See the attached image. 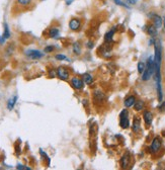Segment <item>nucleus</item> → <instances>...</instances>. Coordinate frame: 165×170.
Instances as JSON below:
<instances>
[{
	"label": "nucleus",
	"instance_id": "nucleus-1",
	"mask_svg": "<svg viewBox=\"0 0 165 170\" xmlns=\"http://www.w3.org/2000/svg\"><path fill=\"white\" fill-rule=\"evenodd\" d=\"M155 74V62H154V57H149L147 60L146 67L145 70L142 74V80L143 81H148L151 79V77Z\"/></svg>",
	"mask_w": 165,
	"mask_h": 170
},
{
	"label": "nucleus",
	"instance_id": "nucleus-2",
	"mask_svg": "<svg viewBox=\"0 0 165 170\" xmlns=\"http://www.w3.org/2000/svg\"><path fill=\"white\" fill-rule=\"evenodd\" d=\"M120 126L122 129H128L130 127V121H129V111L128 110H123L120 113Z\"/></svg>",
	"mask_w": 165,
	"mask_h": 170
},
{
	"label": "nucleus",
	"instance_id": "nucleus-3",
	"mask_svg": "<svg viewBox=\"0 0 165 170\" xmlns=\"http://www.w3.org/2000/svg\"><path fill=\"white\" fill-rule=\"evenodd\" d=\"M161 146H162V142H161V139L159 137H156L153 139L152 141V144L150 146V151L151 153H157L160 151L161 149Z\"/></svg>",
	"mask_w": 165,
	"mask_h": 170
},
{
	"label": "nucleus",
	"instance_id": "nucleus-4",
	"mask_svg": "<svg viewBox=\"0 0 165 170\" xmlns=\"http://www.w3.org/2000/svg\"><path fill=\"white\" fill-rule=\"evenodd\" d=\"M26 55L30 58V59L38 60V59L43 58L45 54L40 51H38V50H27V51H26Z\"/></svg>",
	"mask_w": 165,
	"mask_h": 170
},
{
	"label": "nucleus",
	"instance_id": "nucleus-5",
	"mask_svg": "<svg viewBox=\"0 0 165 170\" xmlns=\"http://www.w3.org/2000/svg\"><path fill=\"white\" fill-rule=\"evenodd\" d=\"M84 81H83V79H81L79 77H73L71 79V85L72 87L74 89H76V90H81L83 87H84Z\"/></svg>",
	"mask_w": 165,
	"mask_h": 170
},
{
	"label": "nucleus",
	"instance_id": "nucleus-6",
	"mask_svg": "<svg viewBox=\"0 0 165 170\" xmlns=\"http://www.w3.org/2000/svg\"><path fill=\"white\" fill-rule=\"evenodd\" d=\"M56 72H57V76L60 78L61 80L66 81V80L69 79L70 73H69V71L65 68V67H59Z\"/></svg>",
	"mask_w": 165,
	"mask_h": 170
},
{
	"label": "nucleus",
	"instance_id": "nucleus-7",
	"mask_svg": "<svg viewBox=\"0 0 165 170\" xmlns=\"http://www.w3.org/2000/svg\"><path fill=\"white\" fill-rule=\"evenodd\" d=\"M149 17L152 18L153 24L155 26L156 29H161L162 24H163V19H162V17L160 15L156 14V13H151V14H149Z\"/></svg>",
	"mask_w": 165,
	"mask_h": 170
},
{
	"label": "nucleus",
	"instance_id": "nucleus-8",
	"mask_svg": "<svg viewBox=\"0 0 165 170\" xmlns=\"http://www.w3.org/2000/svg\"><path fill=\"white\" fill-rule=\"evenodd\" d=\"M69 27L70 29L73 30V32L79 30L81 27V20L79 18H72L71 20L69 21Z\"/></svg>",
	"mask_w": 165,
	"mask_h": 170
},
{
	"label": "nucleus",
	"instance_id": "nucleus-9",
	"mask_svg": "<svg viewBox=\"0 0 165 170\" xmlns=\"http://www.w3.org/2000/svg\"><path fill=\"white\" fill-rule=\"evenodd\" d=\"M130 161H131V155L130 153L127 152L123 155V157L121 158V165L122 168H127V167L130 165Z\"/></svg>",
	"mask_w": 165,
	"mask_h": 170
},
{
	"label": "nucleus",
	"instance_id": "nucleus-10",
	"mask_svg": "<svg viewBox=\"0 0 165 170\" xmlns=\"http://www.w3.org/2000/svg\"><path fill=\"white\" fill-rule=\"evenodd\" d=\"M143 119H144L145 124H146L147 126H151V124H152V121H153V113H151V111L146 110L143 113Z\"/></svg>",
	"mask_w": 165,
	"mask_h": 170
},
{
	"label": "nucleus",
	"instance_id": "nucleus-11",
	"mask_svg": "<svg viewBox=\"0 0 165 170\" xmlns=\"http://www.w3.org/2000/svg\"><path fill=\"white\" fill-rule=\"evenodd\" d=\"M132 129L134 133H139L140 130H141V121L138 116H135L133 121V125H132Z\"/></svg>",
	"mask_w": 165,
	"mask_h": 170
},
{
	"label": "nucleus",
	"instance_id": "nucleus-12",
	"mask_svg": "<svg viewBox=\"0 0 165 170\" xmlns=\"http://www.w3.org/2000/svg\"><path fill=\"white\" fill-rule=\"evenodd\" d=\"M114 32H116V27H113L111 30H108V32L105 33V35H104V42H105V43L111 44V42H113Z\"/></svg>",
	"mask_w": 165,
	"mask_h": 170
},
{
	"label": "nucleus",
	"instance_id": "nucleus-13",
	"mask_svg": "<svg viewBox=\"0 0 165 170\" xmlns=\"http://www.w3.org/2000/svg\"><path fill=\"white\" fill-rule=\"evenodd\" d=\"M135 102H136V97L134 96V95H130V96H128L127 98L125 99L124 104H125V107H126L129 108V107H134Z\"/></svg>",
	"mask_w": 165,
	"mask_h": 170
},
{
	"label": "nucleus",
	"instance_id": "nucleus-14",
	"mask_svg": "<svg viewBox=\"0 0 165 170\" xmlns=\"http://www.w3.org/2000/svg\"><path fill=\"white\" fill-rule=\"evenodd\" d=\"M146 30H147V33L150 36L151 38H155L157 36V29L155 27L154 24H151V26H146Z\"/></svg>",
	"mask_w": 165,
	"mask_h": 170
},
{
	"label": "nucleus",
	"instance_id": "nucleus-15",
	"mask_svg": "<svg viewBox=\"0 0 165 170\" xmlns=\"http://www.w3.org/2000/svg\"><path fill=\"white\" fill-rule=\"evenodd\" d=\"M48 36L49 38L51 39H57L59 36H60V30L57 27H51L49 29V32H48Z\"/></svg>",
	"mask_w": 165,
	"mask_h": 170
},
{
	"label": "nucleus",
	"instance_id": "nucleus-16",
	"mask_svg": "<svg viewBox=\"0 0 165 170\" xmlns=\"http://www.w3.org/2000/svg\"><path fill=\"white\" fill-rule=\"evenodd\" d=\"M16 101H17V95H14V96L11 97V98H9V100H8V102H7V108H8V110H12L13 107H15Z\"/></svg>",
	"mask_w": 165,
	"mask_h": 170
},
{
	"label": "nucleus",
	"instance_id": "nucleus-17",
	"mask_svg": "<svg viewBox=\"0 0 165 170\" xmlns=\"http://www.w3.org/2000/svg\"><path fill=\"white\" fill-rule=\"evenodd\" d=\"M83 81H84L86 85H90L93 83V77H92L91 74L85 73V74H83Z\"/></svg>",
	"mask_w": 165,
	"mask_h": 170
},
{
	"label": "nucleus",
	"instance_id": "nucleus-18",
	"mask_svg": "<svg viewBox=\"0 0 165 170\" xmlns=\"http://www.w3.org/2000/svg\"><path fill=\"white\" fill-rule=\"evenodd\" d=\"M93 98L95 101H98V102H101L103 99H104V94L101 91H95V92L93 93Z\"/></svg>",
	"mask_w": 165,
	"mask_h": 170
},
{
	"label": "nucleus",
	"instance_id": "nucleus-19",
	"mask_svg": "<svg viewBox=\"0 0 165 170\" xmlns=\"http://www.w3.org/2000/svg\"><path fill=\"white\" fill-rule=\"evenodd\" d=\"M4 32H3V36H2V38L4 39V40H7V39L10 38V32H9V27H8V24L6 22H4Z\"/></svg>",
	"mask_w": 165,
	"mask_h": 170
},
{
	"label": "nucleus",
	"instance_id": "nucleus-20",
	"mask_svg": "<svg viewBox=\"0 0 165 170\" xmlns=\"http://www.w3.org/2000/svg\"><path fill=\"white\" fill-rule=\"evenodd\" d=\"M134 108H135V110L137 111H141L144 108V101H142V100H138L135 102V104H134Z\"/></svg>",
	"mask_w": 165,
	"mask_h": 170
},
{
	"label": "nucleus",
	"instance_id": "nucleus-21",
	"mask_svg": "<svg viewBox=\"0 0 165 170\" xmlns=\"http://www.w3.org/2000/svg\"><path fill=\"white\" fill-rule=\"evenodd\" d=\"M81 46H80V44L78 43V42H76V43H74L73 44V52H74V54H76V55H80L81 54Z\"/></svg>",
	"mask_w": 165,
	"mask_h": 170
},
{
	"label": "nucleus",
	"instance_id": "nucleus-22",
	"mask_svg": "<svg viewBox=\"0 0 165 170\" xmlns=\"http://www.w3.org/2000/svg\"><path fill=\"white\" fill-rule=\"evenodd\" d=\"M17 1V4L20 5L22 7H27L29 5L32 4L33 0H16Z\"/></svg>",
	"mask_w": 165,
	"mask_h": 170
},
{
	"label": "nucleus",
	"instance_id": "nucleus-23",
	"mask_svg": "<svg viewBox=\"0 0 165 170\" xmlns=\"http://www.w3.org/2000/svg\"><path fill=\"white\" fill-rule=\"evenodd\" d=\"M145 67H146V65H145L143 62H139L138 63V72L140 74H143V72L145 70Z\"/></svg>",
	"mask_w": 165,
	"mask_h": 170
},
{
	"label": "nucleus",
	"instance_id": "nucleus-24",
	"mask_svg": "<svg viewBox=\"0 0 165 170\" xmlns=\"http://www.w3.org/2000/svg\"><path fill=\"white\" fill-rule=\"evenodd\" d=\"M114 2L116 3L117 5H119V6H123V7H127L129 8V6L127 4H125L124 2H123V0H114Z\"/></svg>",
	"mask_w": 165,
	"mask_h": 170
},
{
	"label": "nucleus",
	"instance_id": "nucleus-25",
	"mask_svg": "<svg viewBox=\"0 0 165 170\" xmlns=\"http://www.w3.org/2000/svg\"><path fill=\"white\" fill-rule=\"evenodd\" d=\"M55 58H56V60H58V61H64V60H67V57L65 55H62V54H58V55H56L55 56Z\"/></svg>",
	"mask_w": 165,
	"mask_h": 170
},
{
	"label": "nucleus",
	"instance_id": "nucleus-26",
	"mask_svg": "<svg viewBox=\"0 0 165 170\" xmlns=\"http://www.w3.org/2000/svg\"><path fill=\"white\" fill-rule=\"evenodd\" d=\"M40 154H41L42 156H44V157H45V159H47V161H48V164L50 165V158H49V156L47 155L46 153H45V152H44L42 149H40Z\"/></svg>",
	"mask_w": 165,
	"mask_h": 170
},
{
	"label": "nucleus",
	"instance_id": "nucleus-27",
	"mask_svg": "<svg viewBox=\"0 0 165 170\" xmlns=\"http://www.w3.org/2000/svg\"><path fill=\"white\" fill-rule=\"evenodd\" d=\"M53 51H54V47L53 46H47L44 50L45 53H52Z\"/></svg>",
	"mask_w": 165,
	"mask_h": 170
},
{
	"label": "nucleus",
	"instance_id": "nucleus-28",
	"mask_svg": "<svg viewBox=\"0 0 165 170\" xmlns=\"http://www.w3.org/2000/svg\"><path fill=\"white\" fill-rule=\"evenodd\" d=\"M158 110L161 111V113H164L165 111V101H161L160 105L158 107Z\"/></svg>",
	"mask_w": 165,
	"mask_h": 170
},
{
	"label": "nucleus",
	"instance_id": "nucleus-29",
	"mask_svg": "<svg viewBox=\"0 0 165 170\" xmlns=\"http://www.w3.org/2000/svg\"><path fill=\"white\" fill-rule=\"evenodd\" d=\"M16 169H23V170H30V167H26L24 165H21V164H17L16 166Z\"/></svg>",
	"mask_w": 165,
	"mask_h": 170
},
{
	"label": "nucleus",
	"instance_id": "nucleus-30",
	"mask_svg": "<svg viewBox=\"0 0 165 170\" xmlns=\"http://www.w3.org/2000/svg\"><path fill=\"white\" fill-rule=\"evenodd\" d=\"M126 1H127V3L130 5H135L137 2H138V0H126Z\"/></svg>",
	"mask_w": 165,
	"mask_h": 170
},
{
	"label": "nucleus",
	"instance_id": "nucleus-31",
	"mask_svg": "<svg viewBox=\"0 0 165 170\" xmlns=\"http://www.w3.org/2000/svg\"><path fill=\"white\" fill-rule=\"evenodd\" d=\"M87 47L89 49H92L93 48V43H92V42H88L87 43Z\"/></svg>",
	"mask_w": 165,
	"mask_h": 170
},
{
	"label": "nucleus",
	"instance_id": "nucleus-32",
	"mask_svg": "<svg viewBox=\"0 0 165 170\" xmlns=\"http://www.w3.org/2000/svg\"><path fill=\"white\" fill-rule=\"evenodd\" d=\"M162 19H163V26H164V29H165V16Z\"/></svg>",
	"mask_w": 165,
	"mask_h": 170
},
{
	"label": "nucleus",
	"instance_id": "nucleus-33",
	"mask_svg": "<svg viewBox=\"0 0 165 170\" xmlns=\"http://www.w3.org/2000/svg\"><path fill=\"white\" fill-rule=\"evenodd\" d=\"M42 1H43V0H42Z\"/></svg>",
	"mask_w": 165,
	"mask_h": 170
}]
</instances>
